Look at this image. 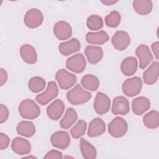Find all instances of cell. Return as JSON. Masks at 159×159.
<instances>
[{"mask_svg": "<svg viewBox=\"0 0 159 159\" xmlns=\"http://www.w3.org/2000/svg\"><path fill=\"white\" fill-rule=\"evenodd\" d=\"M91 93L83 89L80 84L76 85L66 93V98L73 105H80L88 102L91 98Z\"/></svg>", "mask_w": 159, "mask_h": 159, "instance_id": "1", "label": "cell"}, {"mask_svg": "<svg viewBox=\"0 0 159 159\" xmlns=\"http://www.w3.org/2000/svg\"><path fill=\"white\" fill-rule=\"evenodd\" d=\"M19 112L22 117L26 119H35L40 114L39 106L32 99H25L19 105Z\"/></svg>", "mask_w": 159, "mask_h": 159, "instance_id": "2", "label": "cell"}, {"mask_svg": "<svg viewBox=\"0 0 159 159\" xmlns=\"http://www.w3.org/2000/svg\"><path fill=\"white\" fill-rule=\"evenodd\" d=\"M142 88V81L140 78L134 76L125 80L122 86L124 94L128 97H134L140 93Z\"/></svg>", "mask_w": 159, "mask_h": 159, "instance_id": "3", "label": "cell"}, {"mask_svg": "<svg viewBox=\"0 0 159 159\" xmlns=\"http://www.w3.org/2000/svg\"><path fill=\"white\" fill-rule=\"evenodd\" d=\"M128 125L127 122L120 117H115L108 125L109 134L115 138L123 137L127 132Z\"/></svg>", "mask_w": 159, "mask_h": 159, "instance_id": "4", "label": "cell"}, {"mask_svg": "<svg viewBox=\"0 0 159 159\" xmlns=\"http://www.w3.org/2000/svg\"><path fill=\"white\" fill-rule=\"evenodd\" d=\"M55 80L61 89H69L77 81L76 75L65 69L59 70L55 74Z\"/></svg>", "mask_w": 159, "mask_h": 159, "instance_id": "5", "label": "cell"}, {"mask_svg": "<svg viewBox=\"0 0 159 159\" xmlns=\"http://www.w3.org/2000/svg\"><path fill=\"white\" fill-rule=\"evenodd\" d=\"M58 94V88L55 81H50L48 83L47 89L42 93L37 94L35 100L40 104L44 106L55 98Z\"/></svg>", "mask_w": 159, "mask_h": 159, "instance_id": "6", "label": "cell"}, {"mask_svg": "<svg viewBox=\"0 0 159 159\" xmlns=\"http://www.w3.org/2000/svg\"><path fill=\"white\" fill-rule=\"evenodd\" d=\"M43 16L42 12L36 8H32L27 11L24 17L25 25L30 29L39 27L43 22Z\"/></svg>", "mask_w": 159, "mask_h": 159, "instance_id": "7", "label": "cell"}, {"mask_svg": "<svg viewBox=\"0 0 159 159\" xmlns=\"http://www.w3.org/2000/svg\"><path fill=\"white\" fill-rule=\"evenodd\" d=\"M86 66V61L82 53H77L68 58L66 66L70 70L76 73H82Z\"/></svg>", "mask_w": 159, "mask_h": 159, "instance_id": "8", "label": "cell"}, {"mask_svg": "<svg viewBox=\"0 0 159 159\" xmlns=\"http://www.w3.org/2000/svg\"><path fill=\"white\" fill-rule=\"evenodd\" d=\"M93 107L97 114L99 115L106 114L109 111L111 107V101L109 98L106 94L98 92L96 94Z\"/></svg>", "mask_w": 159, "mask_h": 159, "instance_id": "9", "label": "cell"}, {"mask_svg": "<svg viewBox=\"0 0 159 159\" xmlns=\"http://www.w3.org/2000/svg\"><path fill=\"white\" fill-rule=\"evenodd\" d=\"M111 42L113 47L119 51L125 50L130 43V37L129 34L123 30L117 31L112 37Z\"/></svg>", "mask_w": 159, "mask_h": 159, "instance_id": "10", "label": "cell"}, {"mask_svg": "<svg viewBox=\"0 0 159 159\" xmlns=\"http://www.w3.org/2000/svg\"><path fill=\"white\" fill-rule=\"evenodd\" d=\"M135 54L139 60V66L141 69H145L153 58L148 47L145 44H141L137 47Z\"/></svg>", "mask_w": 159, "mask_h": 159, "instance_id": "11", "label": "cell"}, {"mask_svg": "<svg viewBox=\"0 0 159 159\" xmlns=\"http://www.w3.org/2000/svg\"><path fill=\"white\" fill-rule=\"evenodd\" d=\"M52 145L57 148L66 149L70 143V137L68 132L60 130L53 133L50 137Z\"/></svg>", "mask_w": 159, "mask_h": 159, "instance_id": "12", "label": "cell"}, {"mask_svg": "<svg viewBox=\"0 0 159 159\" xmlns=\"http://www.w3.org/2000/svg\"><path fill=\"white\" fill-rule=\"evenodd\" d=\"M112 112L114 115H126L130 111L129 102L122 96L116 97L112 101Z\"/></svg>", "mask_w": 159, "mask_h": 159, "instance_id": "13", "label": "cell"}, {"mask_svg": "<svg viewBox=\"0 0 159 159\" xmlns=\"http://www.w3.org/2000/svg\"><path fill=\"white\" fill-rule=\"evenodd\" d=\"M53 34L60 40H67L72 35V29L67 22L58 21L53 27Z\"/></svg>", "mask_w": 159, "mask_h": 159, "instance_id": "14", "label": "cell"}, {"mask_svg": "<svg viewBox=\"0 0 159 159\" xmlns=\"http://www.w3.org/2000/svg\"><path fill=\"white\" fill-rule=\"evenodd\" d=\"M65 111V104L60 99H56L47 107L48 117L53 120H57L61 117Z\"/></svg>", "mask_w": 159, "mask_h": 159, "instance_id": "15", "label": "cell"}, {"mask_svg": "<svg viewBox=\"0 0 159 159\" xmlns=\"http://www.w3.org/2000/svg\"><path fill=\"white\" fill-rule=\"evenodd\" d=\"M11 148L16 153L24 155L30 152L31 145L27 140L20 137H17L12 141Z\"/></svg>", "mask_w": 159, "mask_h": 159, "instance_id": "16", "label": "cell"}, {"mask_svg": "<svg viewBox=\"0 0 159 159\" xmlns=\"http://www.w3.org/2000/svg\"><path fill=\"white\" fill-rule=\"evenodd\" d=\"M20 55L24 62L32 65L36 63L37 55L35 49L30 44H24L19 49Z\"/></svg>", "mask_w": 159, "mask_h": 159, "instance_id": "17", "label": "cell"}, {"mask_svg": "<svg viewBox=\"0 0 159 159\" xmlns=\"http://www.w3.org/2000/svg\"><path fill=\"white\" fill-rule=\"evenodd\" d=\"M81 48V43L80 41L73 38L68 41L61 42L58 46V50L60 53L64 56L70 55L80 50Z\"/></svg>", "mask_w": 159, "mask_h": 159, "instance_id": "18", "label": "cell"}, {"mask_svg": "<svg viewBox=\"0 0 159 159\" xmlns=\"http://www.w3.org/2000/svg\"><path fill=\"white\" fill-rule=\"evenodd\" d=\"M159 63L158 61H153L150 66L144 71L143 80L145 84L152 85L155 83L158 78Z\"/></svg>", "mask_w": 159, "mask_h": 159, "instance_id": "19", "label": "cell"}, {"mask_svg": "<svg viewBox=\"0 0 159 159\" xmlns=\"http://www.w3.org/2000/svg\"><path fill=\"white\" fill-rule=\"evenodd\" d=\"M150 107L149 99L144 96H139L132 102V108L133 112L137 116H140L145 112Z\"/></svg>", "mask_w": 159, "mask_h": 159, "instance_id": "20", "label": "cell"}, {"mask_svg": "<svg viewBox=\"0 0 159 159\" xmlns=\"http://www.w3.org/2000/svg\"><path fill=\"white\" fill-rule=\"evenodd\" d=\"M105 130V122L101 118L96 117L90 122L87 134L89 137H96L102 135Z\"/></svg>", "mask_w": 159, "mask_h": 159, "instance_id": "21", "label": "cell"}, {"mask_svg": "<svg viewBox=\"0 0 159 159\" xmlns=\"http://www.w3.org/2000/svg\"><path fill=\"white\" fill-rule=\"evenodd\" d=\"M84 54L89 63L96 64L103 57V50L98 46L88 45L84 50Z\"/></svg>", "mask_w": 159, "mask_h": 159, "instance_id": "22", "label": "cell"}, {"mask_svg": "<svg viewBox=\"0 0 159 159\" xmlns=\"http://www.w3.org/2000/svg\"><path fill=\"white\" fill-rule=\"evenodd\" d=\"M137 60L134 57L125 58L120 65L121 71L125 76H132L134 75L137 70Z\"/></svg>", "mask_w": 159, "mask_h": 159, "instance_id": "23", "label": "cell"}, {"mask_svg": "<svg viewBox=\"0 0 159 159\" xmlns=\"http://www.w3.org/2000/svg\"><path fill=\"white\" fill-rule=\"evenodd\" d=\"M109 39L106 32L100 30L97 32H89L86 35V42L93 45H102L107 42Z\"/></svg>", "mask_w": 159, "mask_h": 159, "instance_id": "24", "label": "cell"}, {"mask_svg": "<svg viewBox=\"0 0 159 159\" xmlns=\"http://www.w3.org/2000/svg\"><path fill=\"white\" fill-rule=\"evenodd\" d=\"M77 119L78 114L76 111L73 107H68L60 122V125L63 129H68L75 124Z\"/></svg>", "mask_w": 159, "mask_h": 159, "instance_id": "25", "label": "cell"}, {"mask_svg": "<svg viewBox=\"0 0 159 159\" xmlns=\"http://www.w3.org/2000/svg\"><path fill=\"white\" fill-rule=\"evenodd\" d=\"M133 7L137 13L145 16L152 12L153 3L150 0H135L133 2Z\"/></svg>", "mask_w": 159, "mask_h": 159, "instance_id": "26", "label": "cell"}, {"mask_svg": "<svg viewBox=\"0 0 159 159\" xmlns=\"http://www.w3.org/2000/svg\"><path fill=\"white\" fill-rule=\"evenodd\" d=\"M16 130L20 135L25 137H31L35 133V127L32 122L23 120L17 124Z\"/></svg>", "mask_w": 159, "mask_h": 159, "instance_id": "27", "label": "cell"}, {"mask_svg": "<svg viewBox=\"0 0 159 159\" xmlns=\"http://www.w3.org/2000/svg\"><path fill=\"white\" fill-rule=\"evenodd\" d=\"M81 84L84 89L91 91H95L99 86V80L95 75L87 74L83 76L81 78Z\"/></svg>", "mask_w": 159, "mask_h": 159, "instance_id": "28", "label": "cell"}, {"mask_svg": "<svg viewBox=\"0 0 159 159\" xmlns=\"http://www.w3.org/2000/svg\"><path fill=\"white\" fill-rule=\"evenodd\" d=\"M80 150L82 155L85 159H94L97 156L95 147L84 139L80 140Z\"/></svg>", "mask_w": 159, "mask_h": 159, "instance_id": "29", "label": "cell"}, {"mask_svg": "<svg viewBox=\"0 0 159 159\" xmlns=\"http://www.w3.org/2000/svg\"><path fill=\"white\" fill-rule=\"evenodd\" d=\"M143 124L148 129H156L159 125V113L157 111H150L143 117Z\"/></svg>", "mask_w": 159, "mask_h": 159, "instance_id": "30", "label": "cell"}, {"mask_svg": "<svg viewBox=\"0 0 159 159\" xmlns=\"http://www.w3.org/2000/svg\"><path fill=\"white\" fill-rule=\"evenodd\" d=\"M46 82L45 80L40 76H34L28 82V88L30 91L34 93L43 91L45 87Z\"/></svg>", "mask_w": 159, "mask_h": 159, "instance_id": "31", "label": "cell"}, {"mask_svg": "<svg viewBox=\"0 0 159 159\" xmlns=\"http://www.w3.org/2000/svg\"><path fill=\"white\" fill-rule=\"evenodd\" d=\"M87 123L84 120H79L77 123L70 129V132L72 137L79 139L85 134Z\"/></svg>", "mask_w": 159, "mask_h": 159, "instance_id": "32", "label": "cell"}, {"mask_svg": "<svg viewBox=\"0 0 159 159\" xmlns=\"http://www.w3.org/2000/svg\"><path fill=\"white\" fill-rule=\"evenodd\" d=\"M103 20L101 17L95 14L89 16L86 20L88 28L93 31L101 29L103 27Z\"/></svg>", "mask_w": 159, "mask_h": 159, "instance_id": "33", "label": "cell"}, {"mask_svg": "<svg viewBox=\"0 0 159 159\" xmlns=\"http://www.w3.org/2000/svg\"><path fill=\"white\" fill-rule=\"evenodd\" d=\"M120 19V13L117 11H112L105 17V23L107 27L114 28L119 25Z\"/></svg>", "mask_w": 159, "mask_h": 159, "instance_id": "34", "label": "cell"}, {"mask_svg": "<svg viewBox=\"0 0 159 159\" xmlns=\"http://www.w3.org/2000/svg\"><path fill=\"white\" fill-rule=\"evenodd\" d=\"M9 110L8 108L4 104H0V123L2 124L5 122L9 117Z\"/></svg>", "mask_w": 159, "mask_h": 159, "instance_id": "35", "label": "cell"}, {"mask_svg": "<svg viewBox=\"0 0 159 159\" xmlns=\"http://www.w3.org/2000/svg\"><path fill=\"white\" fill-rule=\"evenodd\" d=\"M10 139L9 137L4 134L1 132L0 133V149L1 150L7 148L9 145Z\"/></svg>", "mask_w": 159, "mask_h": 159, "instance_id": "36", "label": "cell"}, {"mask_svg": "<svg viewBox=\"0 0 159 159\" xmlns=\"http://www.w3.org/2000/svg\"><path fill=\"white\" fill-rule=\"evenodd\" d=\"M63 155L61 152L57 150H52L47 153L43 158H62Z\"/></svg>", "mask_w": 159, "mask_h": 159, "instance_id": "37", "label": "cell"}, {"mask_svg": "<svg viewBox=\"0 0 159 159\" xmlns=\"http://www.w3.org/2000/svg\"><path fill=\"white\" fill-rule=\"evenodd\" d=\"M7 80V73L4 69L1 68L0 69V85H1V86H3L6 83Z\"/></svg>", "mask_w": 159, "mask_h": 159, "instance_id": "38", "label": "cell"}, {"mask_svg": "<svg viewBox=\"0 0 159 159\" xmlns=\"http://www.w3.org/2000/svg\"><path fill=\"white\" fill-rule=\"evenodd\" d=\"M152 50L155 55V57L157 59H158V53H159V42H155L152 44Z\"/></svg>", "mask_w": 159, "mask_h": 159, "instance_id": "39", "label": "cell"}, {"mask_svg": "<svg viewBox=\"0 0 159 159\" xmlns=\"http://www.w3.org/2000/svg\"><path fill=\"white\" fill-rule=\"evenodd\" d=\"M103 4H105L106 6H111L112 4H116L117 2V1H112V0H104V1H101Z\"/></svg>", "mask_w": 159, "mask_h": 159, "instance_id": "40", "label": "cell"}, {"mask_svg": "<svg viewBox=\"0 0 159 159\" xmlns=\"http://www.w3.org/2000/svg\"><path fill=\"white\" fill-rule=\"evenodd\" d=\"M31 157H32V158H35V157H32V156H29V157H24V158H31Z\"/></svg>", "mask_w": 159, "mask_h": 159, "instance_id": "41", "label": "cell"}]
</instances>
